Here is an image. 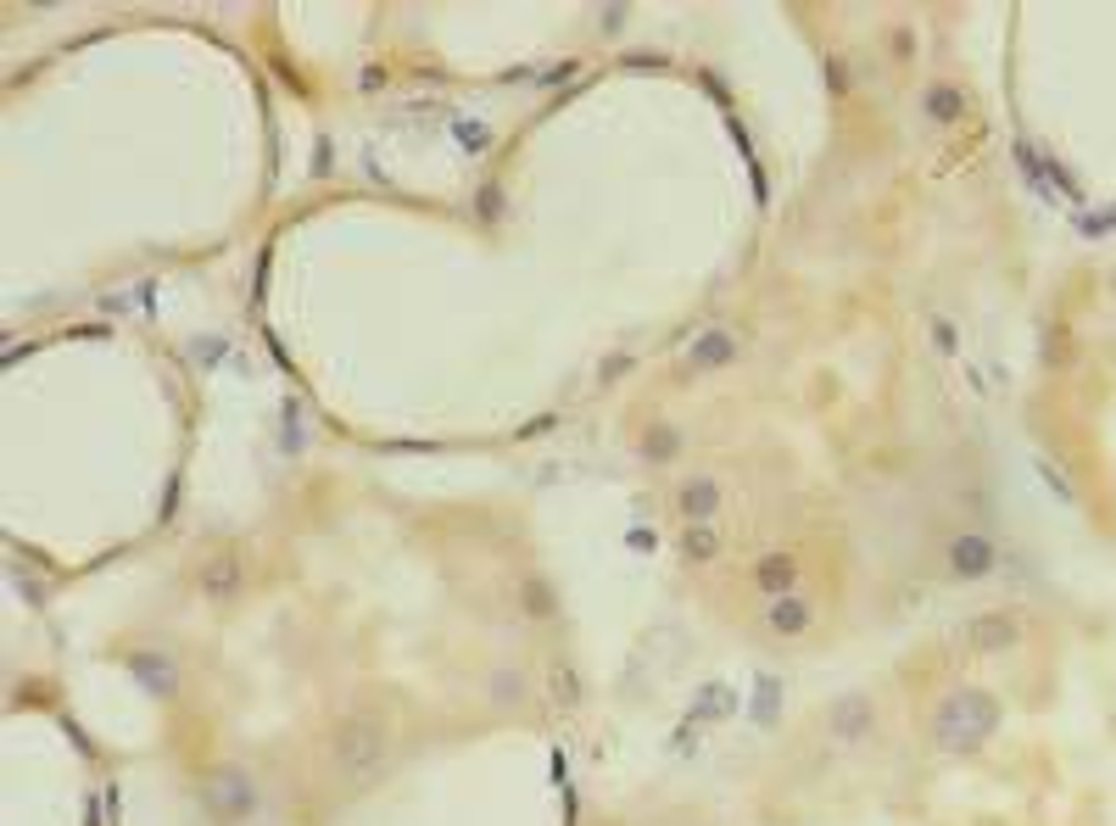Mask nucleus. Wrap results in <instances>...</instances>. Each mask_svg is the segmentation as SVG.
Segmentation results:
<instances>
[{
    "mask_svg": "<svg viewBox=\"0 0 1116 826\" xmlns=\"http://www.w3.org/2000/svg\"><path fill=\"white\" fill-rule=\"evenodd\" d=\"M1000 721H1005V710H1000V699L989 693V686H954V693H943V704L927 721V743L938 754L960 760V754L983 748L1000 732Z\"/></svg>",
    "mask_w": 1116,
    "mask_h": 826,
    "instance_id": "obj_1",
    "label": "nucleus"
},
{
    "mask_svg": "<svg viewBox=\"0 0 1116 826\" xmlns=\"http://www.w3.org/2000/svg\"><path fill=\"white\" fill-rule=\"evenodd\" d=\"M391 765V726L374 710H352L330 726V771L341 787H374Z\"/></svg>",
    "mask_w": 1116,
    "mask_h": 826,
    "instance_id": "obj_2",
    "label": "nucleus"
},
{
    "mask_svg": "<svg viewBox=\"0 0 1116 826\" xmlns=\"http://www.w3.org/2000/svg\"><path fill=\"white\" fill-rule=\"evenodd\" d=\"M820 732L837 743V748H860L871 732H877V704L866 693H837L826 710H820Z\"/></svg>",
    "mask_w": 1116,
    "mask_h": 826,
    "instance_id": "obj_3",
    "label": "nucleus"
},
{
    "mask_svg": "<svg viewBox=\"0 0 1116 826\" xmlns=\"http://www.w3.org/2000/svg\"><path fill=\"white\" fill-rule=\"evenodd\" d=\"M1000 570V541L983 530H960L943 541V576L949 581H983Z\"/></svg>",
    "mask_w": 1116,
    "mask_h": 826,
    "instance_id": "obj_4",
    "label": "nucleus"
},
{
    "mask_svg": "<svg viewBox=\"0 0 1116 826\" xmlns=\"http://www.w3.org/2000/svg\"><path fill=\"white\" fill-rule=\"evenodd\" d=\"M196 592H202V603H235L246 592L240 547H213V554L202 559V570H196Z\"/></svg>",
    "mask_w": 1116,
    "mask_h": 826,
    "instance_id": "obj_5",
    "label": "nucleus"
},
{
    "mask_svg": "<svg viewBox=\"0 0 1116 826\" xmlns=\"http://www.w3.org/2000/svg\"><path fill=\"white\" fill-rule=\"evenodd\" d=\"M721 503H726V492H721L715 475H681V481L670 486V508H675L681 525H715V519H721Z\"/></svg>",
    "mask_w": 1116,
    "mask_h": 826,
    "instance_id": "obj_6",
    "label": "nucleus"
},
{
    "mask_svg": "<svg viewBox=\"0 0 1116 826\" xmlns=\"http://www.w3.org/2000/svg\"><path fill=\"white\" fill-rule=\"evenodd\" d=\"M202 798H207V815L218 820V826H235L251 804H257V787L246 782V771H213L207 776V787H202Z\"/></svg>",
    "mask_w": 1116,
    "mask_h": 826,
    "instance_id": "obj_7",
    "label": "nucleus"
},
{
    "mask_svg": "<svg viewBox=\"0 0 1116 826\" xmlns=\"http://www.w3.org/2000/svg\"><path fill=\"white\" fill-rule=\"evenodd\" d=\"M760 626H765V637L793 642V637H804V631L815 626V598H809V592H782V598H765Z\"/></svg>",
    "mask_w": 1116,
    "mask_h": 826,
    "instance_id": "obj_8",
    "label": "nucleus"
},
{
    "mask_svg": "<svg viewBox=\"0 0 1116 826\" xmlns=\"http://www.w3.org/2000/svg\"><path fill=\"white\" fill-rule=\"evenodd\" d=\"M965 642H971V653H1011V648H1022V620L1016 615H976L971 626H965Z\"/></svg>",
    "mask_w": 1116,
    "mask_h": 826,
    "instance_id": "obj_9",
    "label": "nucleus"
},
{
    "mask_svg": "<svg viewBox=\"0 0 1116 826\" xmlns=\"http://www.w3.org/2000/svg\"><path fill=\"white\" fill-rule=\"evenodd\" d=\"M754 587L765 598H782V592H798V576H804V554H793V547H776V554H765L754 570Z\"/></svg>",
    "mask_w": 1116,
    "mask_h": 826,
    "instance_id": "obj_10",
    "label": "nucleus"
},
{
    "mask_svg": "<svg viewBox=\"0 0 1116 826\" xmlns=\"http://www.w3.org/2000/svg\"><path fill=\"white\" fill-rule=\"evenodd\" d=\"M637 453H642V464H653V469H670V464L681 458V425H670V420H653V425H642V442H637Z\"/></svg>",
    "mask_w": 1116,
    "mask_h": 826,
    "instance_id": "obj_11",
    "label": "nucleus"
},
{
    "mask_svg": "<svg viewBox=\"0 0 1116 826\" xmlns=\"http://www.w3.org/2000/svg\"><path fill=\"white\" fill-rule=\"evenodd\" d=\"M721 525H681V541H675V554H681V565H715L721 559Z\"/></svg>",
    "mask_w": 1116,
    "mask_h": 826,
    "instance_id": "obj_12",
    "label": "nucleus"
},
{
    "mask_svg": "<svg viewBox=\"0 0 1116 826\" xmlns=\"http://www.w3.org/2000/svg\"><path fill=\"white\" fill-rule=\"evenodd\" d=\"M921 112H927L932 123H960V117H965V90H960L954 79H938V84H927Z\"/></svg>",
    "mask_w": 1116,
    "mask_h": 826,
    "instance_id": "obj_13",
    "label": "nucleus"
},
{
    "mask_svg": "<svg viewBox=\"0 0 1116 826\" xmlns=\"http://www.w3.org/2000/svg\"><path fill=\"white\" fill-rule=\"evenodd\" d=\"M732 352H737V335H732V330H710L704 341H698V347L686 352V369H692V374L721 369V363H732Z\"/></svg>",
    "mask_w": 1116,
    "mask_h": 826,
    "instance_id": "obj_14",
    "label": "nucleus"
},
{
    "mask_svg": "<svg viewBox=\"0 0 1116 826\" xmlns=\"http://www.w3.org/2000/svg\"><path fill=\"white\" fill-rule=\"evenodd\" d=\"M514 598H519V615H525V620H558V592H552V581L525 576Z\"/></svg>",
    "mask_w": 1116,
    "mask_h": 826,
    "instance_id": "obj_15",
    "label": "nucleus"
},
{
    "mask_svg": "<svg viewBox=\"0 0 1116 826\" xmlns=\"http://www.w3.org/2000/svg\"><path fill=\"white\" fill-rule=\"evenodd\" d=\"M486 693L508 710V704H519L530 693V681H525V670H497V675H486Z\"/></svg>",
    "mask_w": 1116,
    "mask_h": 826,
    "instance_id": "obj_16",
    "label": "nucleus"
},
{
    "mask_svg": "<svg viewBox=\"0 0 1116 826\" xmlns=\"http://www.w3.org/2000/svg\"><path fill=\"white\" fill-rule=\"evenodd\" d=\"M552 686H558V699H565V704H576V675L565 664H552Z\"/></svg>",
    "mask_w": 1116,
    "mask_h": 826,
    "instance_id": "obj_17",
    "label": "nucleus"
},
{
    "mask_svg": "<svg viewBox=\"0 0 1116 826\" xmlns=\"http://www.w3.org/2000/svg\"><path fill=\"white\" fill-rule=\"evenodd\" d=\"M932 347H938V352H954V324H949V319H932Z\"/></svg>",
    "mask_w": 1116,
    "mask_h": 826,
    "instance_id": "obj_18",
    "label": "nucleus"
}]
</instances>
